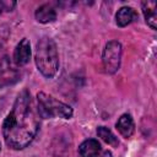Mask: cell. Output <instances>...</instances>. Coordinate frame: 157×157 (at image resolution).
Returning <instances> with one entry per match:
<instances>
[{"label": "cell", "instance_id": "obj_1", "mask_svg": "<svg viewBox=\"0 0 157 157\" xmlns=\"http://www.w3.org/2000/svg\"><path fill=\"white\" fill-rule=\"evenodd\" d=\"M39 121L33 109L29 92L18 93L11 112L2 123V135L7 146L13 150L27 147L37 135Z\"/></svg>", "mask_w": 157, "mask_h": 157}, {"label": "cell", "instance_id": "obj_2", "mask_svg": "<svg viewBox=\"0 0 157 157\" xmlns=\"http://www.w3.org/2000/svg\"><path fill=\"white\" fill-rule=\"evenodd\" d=\"M36 65L45 77H53L59 67V55L55 42L49 37H43L36 47Z\"/></svg>", "mask_w": 157, "mask_h": 157}, {"label": "cell", "instance_id": "obj_3", "mask_svg": "<svg viewBox=\"0 0 157 157\" xmlns=\"http://www.w3.org/2000/svg\"><path fill=\"white\" fill-rule=\"evenodd\" d=\"M38 101V113L42 118H64L69 119L72 117V108L58 99L53 96H49L44 92H39L37 94Z\"/></svg>", "mask_w": 157, "mask_h": 157}, {"label": "cell", "instance_id": "obj_4", "mask_svg": "<svg viewBox=\"0 0 157 157\" xmlns=\"http://www.w3.org/2000/svg\"><path fill=\"white\" fill-rule=\"evenodd\" d=\"M120 59H121V44L118 40L108 42L104 47L102 55L104 71L108 74L117 72L120 66Z\"/></svg>", "mask_w": 157, "mask_h": 157}, {"label": "cell", "instance_id": "obj_5", "mask_svg": "<svg viewBox=\"0 0 157 157\" xmlns=\"http://www.w3.org/2000/svg\"><path fill=\"white\" fill-rule=\"evenodd\" d=\"M18 80V72L11 64L9 58L4 56L0 60V87L13 83Z\"/></svg>", "mask_w": 157, "mask_h": 157}, {"label": "cell", "instance_id": "obj_6", "mask_svg": "<svg viewBox=\"0 0 157 157\" xmlns=\"http://www.w3.org/2000/svg\"><path fill=\"white\" fill-rule=\"evenodd\" d=\"M31 59V44L27 38H23L15 48L13 61L17 65H25Z\"/></svg>", "mask_w": 157, "mask_h": 157}, {"label": "cell", "instance_id": "obj_7", "mask_svg": "<svg viewBox=\"0 0 157 157\" xmlns=\"http://www.w3.org/2000/svg\"><path fill=\"white\" fill-rule=\"evenodd\" d=\"M142 12L146 20V23L152 28H157V2L156 1H144L141 4Z\"/></svg>", "mask_w": 157, "mask_h": 157}, {"label": "cell", "instance_id": "obj_8", "mask_svg": "<svg viewBox=\"0 0 157 157\" xmlns=\"http://www.w3.org/2000/svg\"><path fill=\"white\" fill-rule=\"evenodd\" d=\"M101 145L94 139H88L83 141L78 147V153L81 157H99Z\"/></svg>", "mask_w": 157, "mask_h": 157}, {"label": "cell", "instance_id": "obj_9", "mask_svg": "<svg viewBox=\"0 0 157 157\" xmlns=\"http://www.w3.org/2000/svg\"><path fill=\"white\" fill-rule=\"evenodd\" d=\"M117 129L124 137H130L135 131V124L130 114H123L117 121Z\"/></svg>", "mask_w": 157, "mask_h": 157}, {"label": "cell", "instance_id": "obj_10", "mask_svg": "<svg viewBox=\"0 0 157 157\" xmlns=\"http://www.w3.org/2000/svg\"><path fill=\"white\" fill-rule=\"evenodd\" d=\"M135 18H137V13L132 7L129 6H123L118 10L117 15H115V20H117V25L120 27H125L129 23H131Z\"/></svg>", "mask_w": 157, "mask_h": 157}, {"label": "cell", "instance_id": "obj_11", "mask_svg": "<svg viewBox=\"0 0 157 157\" xmlns=\"http://www.w3.org/2000/svg\"><path fill=\"white\" fill-rule=\"evenodd\" d=\"M36 18L40 23H49L56 18V12L52 5L43 4L36 10Z\"/></svg>", "mask_w": 157, "mask_h": 157}, {"label": "cell", "instance_id": "obj_12", "mask_svg": "<svg viewBox=\"0 0 157 157\" xmlns=\"http://www.w3.org/2000/svg\"><path fill=\"white\" fill-rule=\"evenodd\" d=\"M97 135L104 141L107 142L108 145H112V146H118V139L115 137V135L105 126H98L97 128Z\"/></svg>", "mask_w": 157, "mask_h": 157}, {"label": "cell", "instance_id": "obj_13", "mask_svg": "<svg viewBox=\"0 0 157 157\" xmlns=\"http://www.w3.org/2000/svg\"><path fill=\"white\" fill-rule=\"evenodd\" d=\"M103 157H112V153H110L109 151H105V152L103 153Z\"/></svg>", "mask_w": 157, "mask_h": 157}, {"label": "cell", "instance_id": "obj_14", "mask_svg": "<svg viewBox=\"0 0 157 157\" xmlns=\"http://www.w3.org/2000/svg\"><path fill=\"white\" fill-rule=\"evenodd\" d=\"M2 10H4V5H2V1H0V13H1Z\"/></svg>", "mask_w": 157, "mask_h": 157}]
</instances>
